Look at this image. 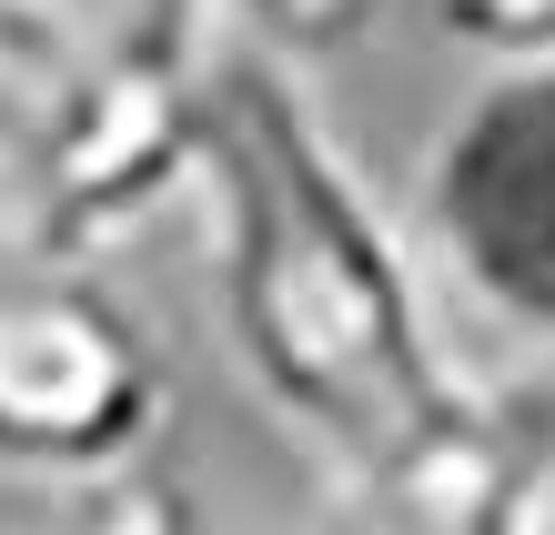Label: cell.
I'll use <instances>...</instances> for the list:
<instances>
[{
  "label": "cell",
  "instance_id": "cell-1",
  "mask_svg": "<svg viewBox=\"0 0 555 535\" xmlns=\"http://www.w3.org/2000/svg\"><path fill=\"white\" fill-rule=\"evenodd\" d=\"M192 222L233 374L323 475H374L475 394L414 222L364 182L293 61L233 41L203 91Z\"/></svg>",
  "mask_w": 555,
  "mask_h": 535
},
{
  "label": "cell",
  "instance_id": "cell-2",
  "mask_svg": "<svg viewBox=\"0 0 555 535\" xmlns=\"http://www.w3.org/2000/svg\"><path fill=\"white\" fill-rule=\"evenodd\" d=\"M162 424V333L102 273H0V485L41 495L152 464Z\"/></svg>",
  "mask_w": 555,
  "mask_h": 535
},
{
  "label": "cell",
  "instance_id": "cell-3",
  "mask_svg": "<svg viewBox=\"0 0 555 535\" xmlns=\"http://www.w3.org/2000/svg\"><path fill=\"white\" fill-rule=\"evenodd\" d=\"M414 243L505 344L555 354V61H495L424 142Z\"/></svg>",
  "mask_w": 555,
  "mask_h": 535
},
{
  "label": "cell",
  "instance_id": "cell-4",
  "mask_svg": "<svg viewBox=\"0 0 555 535\" xmlns=\"http://www.w3.org/2000/svg\"><path fill=\"white\" fill-rule=\"evenodd\" d=\"M233 51V0H0V81L81 112H192Z\"/></svg>",
  "mask_w": 555,
  "mask_h": 535
},
{
  "label": "cell",
  "instance_id": "cell-5",
  "mask_svg": "<svg viewBox=\"0 0 555 535\" xmlns=\"http://www.w3.org/2000/svg\"><path fill=\"white\" fill-rule=\"evenodd\" d=\"M0 273H102L41 102L0 81Z\"/></svg>",
  "mask_w": 555,
  "mask_h": 535
},
{
  "label": "cell",
  "instance_id": "cell-6",
  "mask_svg": "<svg viewBox=\"0 0 555 535\" xmlns=\"http://www.w3.org/2000/svg\"><path fill=\"white\" fill-rule=\"evenodd\" d=\"M11 535H212V515L192 506V485L152 475V464H121V475H91V485L21 495Z\"/></svg>",
  "mask_w": 555,
  "mask_h": 535
},
{
  "label": "cell",
  "instance_id": "cell-7",
  "mask_svg": "<svg viewBox=\"0 0 555 535\" xmlns=\"http://www.w3.org/2000/svg\"><path fill=\"white\" fill-rule=\"evenodd\" d=\"M384 11H395V0H233V41L293 61V72H313L323 51L364 41Z\"/></svg>",
  "mask_w": 555,
  "mask_h": 535
},
{
  "label": "cell",
  "instance_id": "cell-8",
  "mask_svg": "<svg viewBox=\"0 0 555 535\" xmlns=\"http://www.w3.org/2000/svg\"><path fill=\"white\" fill-rule=\"evenodd\" d=\"M404 11H424L485 72L495 61H555V0H404Z\"/></svg>",
  "mask_w": 555,
  "mask_h": 535
},
{
  "label": "cell",
  "instance_id": "cell-9",
  "mask_svg": "<svg viewBox=\"0 0 555 535\" xmlns=\"http://www.w3.org/2000/svg\"><path fill=\"white\" fill-rule=\"evenodd\" d=\"M526 535H555V475H545V495H535V515H526Z\"/></svg>",
  "mask_w": 555,
  "mask_h": 535
}]
</instances>
